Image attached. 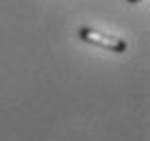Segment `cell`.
<instances>
[{"label": "cell", "instance_id": "obj_1", "mask_svg": "<svg viewBox=\"0 0 150 141\" xmlns=\"http://www.w3.org/2000/svg\"><path fill=\"white\" fill-rule=\"evenodd\" d=\"M79 37L85 41V44H94V46H100V48L109 50V52H126V41L122 37H115V35H107V33H100L96 28H89V26H83L79 28Z\"/></svg>", "mask_w": 150, "mask_h": 141}, {"label": "cell", "instance_id": "obj_2", "mask_svg": "<svg viewBox=\"0 0 150 141\" xmlns=\"http://www.w3.org/2000/svg\"><path fill=\"white\" fill-rule=\"evenodd\" d=\"M128 2H133V4H135V2H142V0H128Z\"/></svg>", "mask_w": 150, "mask_h": 141}]
</instances>
